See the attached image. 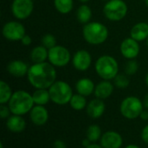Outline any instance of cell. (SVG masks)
I'll list each match as a JSON object with an SVG mask.
<instances>
[{
  "instance_id": "obj_5",
  "label": "cell",
  "mask_w": 148,
  "mask_h": 148,
  "mask_svg": "<svg viewBox=\"0 0 148 148\" xmlns=\"http://www.w3.org/2000/svg\"><path fill=\"white\" fill-rule=\"evenodd\" d=\"M50 100L56 105L63 106L70 102L72 98L73 91L71 86L65 81L58 80L56 81L49 88Z\"/></svg>"
},
{
  "instance_id": "obj_26",
  "label": "cell",
  "mask_w": 148,
  "mask_h": 148,
  "mask_svg": "<svg viewBox=\"0 0 148 148\" xmlns=\"http://www.w3.org/2000/svg\"><path fill=\"white\" fill-rule=\"evenodd\" d=\"M69 105L74 110L81 111L87 106V100L85 99V96L77 93V94H74L72 96Z\"/></svg>"
},
{
  "instance_id": "obj_45",
  "label": "cell",
  "mask_w": 148,
  "mask_h": 148,
  "mask_svg": "<svg viewBox=\"0 0 148 148\" xmlns=\"http://www.w3.org/2000/svg\"><path fill=\"white\" fill-rule=\"evenodd\" d=\"M103 1H108V0H103Z\"/></svg>"
},
{
  "instance_id": "obj_7",
  "label": "cell",
  "mask_w": 148,
  "mask_h": 148,
  "mask_svg": "<svg viewBox=\"0 0 148 148\" xmlns=\"http://www.w3.org/2000/svg\"><path fill=\"white\" fill-rule=\"evenodd\" d=\"M143 102L135 96L125 98L121 104V113L123 117L128 120H134L140 117L143 111Z\"/></svg>"
},
{
  "instance_id": "obj_35",
  "label": "cell",
  "mask_w": 148,
  "mask_h": 148,
  "mask_svg": "<svg viewBox=\"0 0 148 148\" xmlns=\"http://www.w3.org/2000/svg\"><path fill=\"white\" fill-rule=\"evenodd\" d=\"M140 119L143 120H148V111H146V110H143L140 115Z\"/></svg>"
},
{
  "instance_id": "obj_22",
  "label": "cell",
  "mask_w": 148,
  "mask_h": 148,
  "mask_svg": "<svg viewBox=\"0 0 148 148\" xmlns=\"http://www.w3.org/2000/svg\"><path fill=\"white\" fill-rule=\"evenodd\" d=\"M34 103L38 106H45L50 100L49 92L47 89H36L32 93Z\"/></svg>"
},
{
  "instance_id": "obj_33",
  "label": "cell",
  "mask_w": 148,
  "mask_h": 148,
  "mask_svg": "<svg viewBox=\"0 0 148 148\" xmlns=\"http://www.w3.org/2000/svg\"><path fill=\"white\" fill-rule=\"evenodd\" d=\"M141 138L144 142L148 144V125L143 128V130L141 132Z\"/></svg>"
},
{
  "instance_id": "obj_36",
  "label": "cell",
  "mask_w": 148,
  "mask_h": 148,
  "mask_svg": "<svg viewBox=\"0 0 148 148\" xmlns=\"http://www.w3.org/2000/svg\"><path fill=\"white\" fill-rule=\"evenodd\" d=\"M143 105H144V107H146L147 109H148V93L145 96V98H144Z\"/></svg>"
},
{
  "instance_id": "obj_28",
  "label": "cell",
  "mask_w": 148,
  "mask_h": 148,
  "mask_svg": "<svg viewBox=\"0 0 148 148\" xmlns=\"http://www.w3.org/2000/svg\"><path fill=\"white\" fill-rule=\"evenodd\" d=\"M41 42H42V45L46 47L48 50H49L52 47L56 45V38L51 33H47V34L43 35L41 39Z\"/></svg>"
},
{
  "instance_id": "obj_37",
  "label": "cell",
  "mask_w": 148,
  "mask_h": 148,
  "mask_svg": "<svg viewBox=\"0 0 148 148\" xmlns=\"http://www.w3.org/2000/svg\"><path fill=\"white\" fill-rule=\"evenodd\" d=\"M90 142H91V141L87 138L86 140H84L82 141V146H84L85 147H88V146L90 145Z\"/></svg>"
},
{
  "instance_id": "obj_34",
  "label": "cell",
  "mask_w": 148,
  "mask_h": 148,
  "mask_svg": "<svg viewBox=\"0 0 148 148\" xmlns=\"http://www.w3.org/2000/svg\"><path fill=\"white\" fill-rule=\"evenodd\" d=\"M53 147H54V148H67L66 144H65L62 140H56V141L54 142Z\"/></svg>"
},
{
  "instance_id": "obj_4",
  "label": "cell",
  "mask_w": 148,
  "mask_h": 148,
  "mask_svg": "<svg viewBox=\"0 0 148 148\" xmlns=\"http://www.w3.org/2000/svg\"><path fill=\"white\" fill-rule=\"evenodd\" d=\"M95 72L100 78L105 80L114 79L119 72L117 60L110 55H102L99 57L95 65Z\"/></svg>"
},
{
  "instance_id": "obj_29",
  "label": "cell",
  "mask_w": 148,
  "mask_h": 148,
  "mask_svg": "<svg viewBox=\"0 0 148 148\" xmlns=\"http://www.w3.org/2000/svg\"><path fill=\"white\" fill-rule=\"evenodd\" d=\"M114 85L116 87L118 88H121V89H124V88H127L129 84H130V80L129 79L124 75V74H118L114 79Z\"/></svg>"
},
{
  "instance_id": "obj_2",
  "label": "cell",
  "mask_w": 148,
  "mask_h": 148,
  "mask_svg": "<svg viewBox=\"0 0 148 148\" xmlns=\"http://www.w3.org/2000/svg\"><path fill=\"white\" fill-rule=\"evenodd\" d=\"M34 104L32 94L23 90H19L13 92L8 106L12 114L22 116L30 112Z\"/></svg>"
},
{
  "instance_id": "obj_32",
  "label": "cell",
  "mask_w": 148,
  "mask_h": 148,
  "mask_svg": "<svg viewBox=\"0 0 148 148\" xmlns=\"http://www.w3.org/2000/svg\"><path fill=\"white\" fill-rule=\"evenodd\" d=\"M21 43H22L23 45H25V46H29V45H30L31 43H32V38H30L29 35L25 34V35L23 36V38L21 39Z\"/></svg>"
},
{
  "instance_id": "obj_20",
  "label": "cell",
  "mask_w": 148,
  "mask_h": 148,
  "mask_svg": "<svg viewBox=\"0 0 148 148\" xmlns=\"http://www.w3.org/2000/svg\"><path fill=\"white\" fill-rule=\"evenodd\" d=\"M95 85L94 82L88 78L80 79L75 84V89L77 93L82 94L85 97L91 95L95 92Z\"/></svg>"
},
{
  "instance_id": "obj_21",
  "label": "cell",
  "mask_w": 148,
  "mask_h": 148,
  "mask_svg": "<svg viewBox=\"0 0 148 148\" xmlns=\"http://www.w3.org/2000/svg\"><path fill=\"white\" fill-rule=\"evenodd\" d=\"M49 50L43 45H38L32 49L30 52V59L34 64L42 63L48 59Z\"/></svg>"
},
{
  "instance_id": "obj_9",
  "label": "cell",
  "mask_w": 148,
  "mask_h": 148,
  "mask_svg": "<svg viewBox=\"0 0 148 148\" xmlns=\"http://www.w3.org/2000/svg\"><path fill=\"white\" fill-rule=\"evenodd\" d=\"M2 33L4 38L10 41H21L25 33V27L17 21H9L3 26Z\"/></svg>"
},
{
  "instance_id": "obj_30",
  "label": "cell",
  "mask_w": 148,
  "mask_h": 148,
  "mask_svg": "<svg viewBox=\"0 0 148 148\" xmlns=\"http://www.w3.org/2000/svg\"><path fill=\"white\" fill-rule=\"evenodd\" d=\"M139 69L138 62L134 59H129L125 66V72L127 75H134L137 72Z\"/></svg>"
},
{
  "instance_id": "obj_12",
  "label": "cell",
  "mask_w": 148,
  "mask_h": 148,
  "mask_svg": "<svg viewBox=\"0 0 148 148\" xmlns=\"http://www.w3.org/2000/svg\"><path fill=\"white\" fill-rule=\"evenodd\" d=\"M92 63L91 54L86 50L77 51L72 58V64L75 69L80 72H86L88 70Z\"/></svg>"
},
{
  "instance_id": "obj_17",
  "label": "cell",
  "mask_w": 148,
  "mask_h": 148,
  "mask_svg": "<svg viewBox=\"0 0 148 148\" xmlns=\"http://www.w3.org/2000/svg\"><path fill=\"white\" fill-rule=\"evenodd\" d=\"M114 92V85L110 82V80L103 79L101 81L95 88V96L100 99H106L109 98Z\"/></svg>"
},
{
  "instance_id": "obj_31",
  "label": "cell",
  "mask_w": 148,
  "mask_h": 148,
  "mask_svg": "<svg viewBox=\"0 0 148 148\" xmlns=\"http://www.w3.org/2000/svg\"><path fill=\"white\" fill-rule=\"evenodd\" d=\"M10 110L9 106H6L5 105H1L0 106V116L3 120L4 119H8L10 117Z\"/></svg>"
},
{
  "instance_id": "obj_1",
  "label": "cell",
  "mask_w": 148,
  "mask_h": 148,
  "mask_svg": "<svg viewBox=\"0 0 148 148\" xmlns=\"http://www.w3.org/2000/svg\"><path fill=\"white\" fill-rule=\"evenodd\" d=\"M27 77L36 89H49L56 81V71L49 62L34 64L29 68Z\"/></svg>"
},
{
  "instance_id": "obj_15",
  "label": "cell",
  "mask_w": 148,
  "mask_h": 148,
  "mask_svg": "<svg viewBox=\"0 0 148 148\" xmlns=\"http://www.w3.org/2000/svg\"><path fill=\"white\" fill-rule=\"evenodd\" d=\"M29 68L28 65L22 60H12L7 65L8 72L16 78H22L27 75Z\"/></svg>"
},
{
  "instance_id": "obj_24",
  "label": "cell",
  "mask_w": 148,
  "mask_h": 148,
  "mask_svg": "<svg viewBox=\"0 0 148 148\" xmlns=\"http://www.w3.org/2000/svg\"><path fill=\"white\" fill-rule=\"evenodd\" d=\"M13 92L8 83L3 80L0 81V104L5 105L9 103Z\"/></svg>"
},
{
  "instance_id": "obj_13",
  "label": "cell",
  "mask_w": 148,
  "mask_h": 148,
  "mask_svg": "<svg viewBox=\"0 0 148 148\" xmlns=\"http://www.w3.org/2000/svg\"><path fill=\"white\" fill-rule=\"evenodd\" d=\"M122 143L121 135L114 131L106 132L101 137V146L103 148H121Z\"/></svg>"
},
{
  "instance_id": "obj_6",
  "label": "cell",
  "mask_w": 148,
  "mask_h": 148,
  "mask_svg": "<svg viewBox=\"0 0 148 148\" xmlns=\"http://www.w3.org/2000/svg\"><path fill=\"white\" fill-rule=\"evenodd\" d=\"M103 13L110 21H121L127 13V5L124 0H108L104 7Z\"/></svg>"
},
{
  "instance_id": "obj_41",
  "label": "cell",
  "mask_w": 148,
  "mask_h": 148,
  "mask_svg": "<svg viewBox=\"0 0 148 148\" xmlns=\"http://www.w3.org/2000/svg\"><path fill=\"white\" fill-rule=\"evenodd\" d=\"M80 2H82V3H88L89 0H79Z\"/></svg>"
},
{
  "instance_id": "obj_44",
  "label": "cell",
  "mask_w": 148,
  "mask_h": 148,
  "mask_svg": "<svg viewBox=\"0 0 148 148\" xmlns=\"http://www.w3.org/2000/svg\"><path fill=\"white\" fill-rule=\"evenodd\" d=\"M147 47H148V38H147Z\"/></svg>"
},
{
  "instance_id": "obj_8",
  "label": "cell",
  "mask_w": 148,
  "mask_h": 148,
  "mask_svg": "<svg viewBox=\"0 0 148 148\" xmlns=\"http://www.w3.org/2000/svg\"><path fill=\"white\" fill-rule=\"evenodd\" d=\"M48 59L55 67H64L71 60V54L66 47L56 44L49 50Z\"/></svg>"
},
{
  "instance_id": "obj_27",
  "label": "cell",
  "mask_w": 148,
  "mask_h": 148,
  "mask_svg": "<svg viewBox=\"0 0 148 148\" xmlns=\"http://www.w3.org/2000/svg\"><path fill=\"white\" fill-rule=\"evenodd\" d=\"M101 137V130L98 125H91L87 130V138L91 142L97 141Z\"/></svg>"
},
{
  "instance_id": "obj_11",
  "label": "cell",
  "mask_w": 148,
  "mask_h": 148,
  "mask_svg": "<svg viewBox=\"0 0 148 148\" xmlns=\"http://www.w3.org/2000/svg\"><path fill=\"white\" fill-rule=\"evenodd\" d=\"M140 44L135 39L130 38H125L121 44V53L127 59H134L140 53Z\"/></svg>"
},
{
  "instance_id": "obj_42",
  "label": "cell",
  "mask_w": 148,
  "mask_h": 148,
  "mask_svg": "<svg viewBox=\"0 0 148 148\" xmlns=\"http://www.w3.org/2000/svg\"><path fill=\"white\" fill-rule=\"evenodd\" d=\"M0 148H3V143H2V142L0 143Z\"/></svg>"
},
{
  "instance_id": "obj_19",
  "label": "cell",
  "mask_w": 148,
  "mask_h": 148,
  "mask_svg": "<svg viewBox=\"0 0 148 148\" xmlns=\"http://www.w3.org/2000/svg\"><path fill=\"white\" fill-rule=\"evenodd\" d=\"M6 126L12 133H22L26 127V122L21 115L13 114L7 119Z\"/></svg>"
},
{
  "instance_id": "obj_39",
  "label": "cell",
  "mask_w": 148,
  "mask_h": 148,
  "mask_svg": "<svg viewBox=\"0 0 148 148\" xmlns=\"http://www.w3.org/2000/svg\"><path fill=\"white\" fill-rule=\"evenodd\" d=\"M125 148H140L138 146H136V145H128V146H127Z\"/></svg>"
},
{
  "instance_id": "obj_14",
  "label": "cell",
  "mask_w": 148,
  "mask_h": 148,
  "mask_svg": "<svg viewBox=\"0 0 148 148\" xmlns=\"http://www.w3.org/2000/svg\"><path fill=\"white\" fill-rule=\"evenodd\" d=\"M29 116L32 123L36 126H43L49 120L48 110L43 106L36 105V106H33L29 112Z\"/></svg>"
},
{
  "instance_id": "obj_25",
  "label": "cell",
  "mask_w": 148,
  "mask_h": 148,
  "mask_svg": "<svg viewBox=\"0 0 148 148\" xmlns=\"http://www.w3.org/2000/svg\"><path fill=\"white\" fill-rule=\"evenodd\" d=\"M54 6L58 12L68 14L73 10L74 2L73 0H54Z\"/></svg>"
},
{
  "instance_id": "obj_23",
  "label": "cell",
  "mask_w": 148,
  "mask_h": 148,
  "mask_svg": "<svg viewBox=\"0 0 148 148\" xmlns=\"http://www.w3.org/2000/svg\"><path fill=\"white\" fill-rule=\"evenodd\" d=\"M76 17L81 24H86L89 23V21L92 17V10H91L90 7L84 3L82 5H81L77 9Z\"/></svg>"
},
{
  "instance_id": "obj_18",
  "label": "cell",
  "mask_w": 148,
  "mask_h": 148,
  "mask_svg": "<svg viewBox=\"0 0 148 148\" xmlns=\"http://www.w3.org/2000/svg\"><path fill=\"white\" fill-rule=\"evenodd\" d=\"M130 37L138 42L147 40L148 38V24L139 22L134 24L130 31Z\"/></svg>"
},
{
  "instance_id": "obj_10",
  "label": "cell",
  "mask_w": 148,
  "mask_h": 148,
  "mask_svg": "<svg viewBox=\"0 0 148 148\" xmlns=\"http://www.w3.org/2000/svg\"><path fill=\"white\" fill-rule=\"evenodd\" d=\"M10 10L12 15L16 19L24 20L32 14L34 3L32 0H13Z\"/></svg>"
},
{
  "instance_id": "obj_16",
  "label": "cell",
  "mask_w": 148,
  "mask_h": 148,
  "mask_svg": "<svg viewBox=\"0 0 148 148\" xmlns=\"http://www.w3.org/2000/svg\"><path fill=\"white\" fill-rule=\"evenodd\" d=\"M105 108L106 106L103 100L96 98L87 105V113L92 119H99L103 115Z\"/></svg>"
},
{
  "instance_id": "obj_40",
  "label": "cell",
  "mask_w": 148,
  "mask_h": 148,
  "mask_svg": "<svg viewBox=\"0 0 148 148\" xmlns=\"http://www.w3.org/2000/svg\"><path fill=\"white\" fill-rule=\"evenodd\" d=\"M146 84H147V85L148 86V72H147V76H146Z\"/></svg>"
},
{
  "instance_id": "obj_3",
  "label": "cell",
  "mask_w": 148,
  "mask_h": 148,
  "mask_svg": "<svg viewBox=\"0 0 148 148\" xmlns=\"http://www.w3.org/2000/svg\"><path fill=\"white\" fill-rule=\"evenodd\" d=\"M82 35L87 43L99 45L108 39V30L105 24L100 22H89L84 25Z\"/></svg>"
},
{
  "instance_id": "obj_38",
  "label": "cell",
  "mask_w": 148,
  "mask_h": 148,
  "mask_svg": "<svg viewBox=\"0 0 148 148\" xmlns=\"http://www.w3.org/2000/svg\"><path fill=\"white\" fill-rule=\"evenodd\" d=\"M86 148H103L101 146L96 145V144H90L88 147H87Z\"/></svg>"
},
{
  "instance_id": "obj_43",
  "label": "cell",
  "mask_w": 148,
  "mask_h": 148,
  "mask_svg": "<svg viewBox=\"0 0 148 148\" xmlns=\"http://www.w3.org/2000/svg\"><path fill=\"white\" fill-rule=\"evenodd\" d=\"M145 3H146L147 6V7H148V0H145Z\"/></svg>"
}]
</instances>
